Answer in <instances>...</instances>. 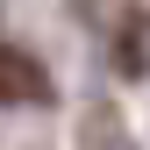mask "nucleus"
Listing matches in <instances>:
<instances>
[{
	"label": "nucleus",
	"mask_w": 150,
	"mask_h": 150,
	"mask_svg": "<svg viewBox=\"0 0 150 150\" xmlns=\"http://www.w3.org/2000/svg\"><path fill=\"white\" fill-rule=\"evenodd\" d=\"M43 100H50V71L22 43H0V107H43Z\"/></svg>",
	"instance_id": "nucleus-1"
}]
</instances>
